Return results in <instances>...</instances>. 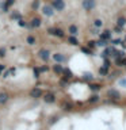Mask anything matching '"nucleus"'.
Wrapping results in <instances>:
<instances>
[{
    "label": "nucleus",
    "instance_id": "obj_5",
    "mask_svg": "<svg viewBox=\"0 0 126 130\" xmlns=\"http://www.w3.org/2000/svg\"><path fill=\"white\" fill-rule=\"evenodd\" d=\"M30 95H31V98H39L42 95V91L39 88H34L31 92H30Z\"/></svg>",
    "mask_w": 126,
    "mask_h": 130
},
{
    "label": "nucleus",
    "instance_id": "obj_14",
    "mask_svg": "<svg viewBox=\"0 0 126 130\" xmlns=\"http://www.w3.org/2000/svg\"><path fill=\"white\" fill-rule=\"evenodd\" d=\"M53 69H54L56 73H61V72H63V68H61V65H58V64H57V65H54V68H53Z\"/></svg>",
    "mask_w": 126,
    "mask_h": 130
},
{
    "label": "nucleus",
    "instance_id": "obj_15",
    "mask_svg": "<svg viewBox=\"0 0 126 130\" xmlns=\"http://www.w3.org/2000/svg\"><path fill=\"white\" fill-rule=\"evenodd\" d=\"M89 88L92 89V91H98V89H100V85H99V84H91Z\"/></svg>",
    "mask_w": 126,
    "mask_h": 130
},
{
    "label": "nucleus",
    "instance_id": "obj_19",
    "mask_svg": "<svg viewBox=\"0 0 126 130\" xmlns=\"http://www.w3.org/2000/svg\"><path fill=\"white\" fill-rule=\"evenodd\" d=\"M64 73H65V77H67V79H71V77H72V72L69 71V69H65Z\"/></svg>",
    "mask_w": 126,
    "mask_h": 130
},
{
    "label": "nucleus",
    "instance_id": "obj_8",
    "mask_svg": "<svg viewBox=\"0 0 126 130\" xmlns=\"http://www.w3.org/2000/svg\"><path fill=\"white\" fill-rule=\"evenodd\" d=\"M53 58H54L56 62H63V61H64V56H61V54H58V53H57V54L53 56Z\"/></svg>",
    "mask_w": 126,
    "mask_h": 130
},
{
    "label": "nucleus",
    "instance_id": "obj_9",
    "mask_svg": "<svg viewBox=\"0 0 126 130\" xmlns=\"http://www.w3.org/2000/svg\"><path fill=\"white\" fill-rule=\"evenodd\" d=\"M39 25H41V21H39L38 18H35V19L31 21V26H33V27H38Z\"/></svg>",
    "mask_w": 126,
    "mask_h": 130
},
{
    "label": "nucleus",
    "instance_id": "obj_28",
    "mask_svg": "<svg viewBox=\"0 0 126 130\" xmlns=\"http://www.w3.org/2000/svg\"><path fill=\"white\" fill-rule=\"evenodd\" d=\"M5 56V50L4 49H0V57H4Z\"/></svg>",
    "mask_w": 126,
    "mask_h": 130
},
{
    "label": "nucleus",
    "instance_id": "obj_2",
    "mask_svg": "<svg viewBox=\"0 0 126 130\" xmlns=\"http://www.w3.org/2000/svg\"><path fill=\"white\" fill-rule=\"evenodd\" d=\"M53 5H54V8H57V11H63L64 10V1L63 0H54V3H53Z\"/></svg>",
    "mask_w": 126,
    "mask_h": 130
},
{
    "label": "nucleus",
    "instance_id": "obj_20",
    "mask_svg": "<svg viewBox=\"0 0 126 130\" xmlns=\"http://www.w3.org/2000/svg\"><path fill=\"white\" fill-rule=\"evenodd\" d=\"M68 41L71 42L72 45H77V41H76V38H75V37H69V38H68Z\"/></svg>",
    "mask_w": 126,
    "mask_h": 130
},
{
    "label": "nucleus",
    "instance_id": "obj_22",
    "mask_svg": "<svg viewBox=\"0 0 126 130\" xmlns=\"http://www.w3.org/2000/svg\"><path fill=\"white\" fill-rule=\"evenodd\" d=\"M27 42H29L30 45H34V43H35V39H34L33 37H29L27 38Z\"/></svg>",
    "mask_w": 126,
    "mask_h": 130
},
{
    "label": "nucleus",
    "instance_id": "obj_24",
    "mask_svg": "<svg viewBox=\"0 0 126 130\" xmlns=\"http://www.w3.org/2000/svg\"><path fill=\"white\" fill-rule=\"evenodd\" d=\"M98 46H106V41L105 39H100V41L98 42Z\"/></svg>",
    "mask_w": 126,
    "mask_h": 130
},
{
    "label": "nucleus",
    "instance_id": "obj_33",
    "mask_svg": "<svg viewBox=\"0 0 126 130\" xmlns=\"http://www.w3.org/2000/svg\"><path fill=\"white\" fill-rule=\"evenodd\" d=\"M19 25H21V26H26V23L23 21H19Z\"/></svg>",
    "mask_w": 126,
    "mask_h": 130
},
{
    "label": "nucleus",
    "instance_id": "obj_3",
    "mask_svg": "<svg viewBox=\"0 0 126 130\" xmlns=\"http://www.w3.org/2000/svg\"><path fill=\"white\" fill-rule=\"evenodd\" d=\"M109 96L113 98V99H119L121 95H119V92H118L117 89H110L109 91Z\"/></svg>",
    "mask_w": 126,
    "mask_h": 130
},
{
    "label": "nucleus",
    "instance_id": "obj_29",
    "mask_svg": "<svg viewBox=\"0 0 126 130\" xmlns=\"http://www.w3.org/2000/svg\"><path fill=\"white\" fill-rule=\"evenodd\" d=\"M110 67V61L109 60H105V68H109Z\"/></svg>",
    "mask_w": 126,
    "mask_h": 130
},
{
    "label": "nucleus",
    "instance_id": "obj_32",
    "mask_svg": "<svg viewBox=\"0 0 126 130\" xmlns=\"http://www.w3.org/2000/svg\"><path fill=\"white\" fill-rule=\"evenodd\" d=\"M94 45H95V42H94V41H91V42H89V43H88V46H89V47H92Z\"/></svg>",
    "mask_w": 126,
    "mask_h": 130
},
{
    "label": "nucleus",
    "instance_id": "obj_17",
    "mask_svg": "<svg viewBox=\"0 0 126 130\" xmlns=\"http://www.w3.org/2000/svg\"><path fill=\"white\" fill-rule=\"evenodd\" d=\"M63 109L67 110V111H71V110H72V104H69V103H64V104H63Z\"/></svg>",
    "mask_w": 126,
    "mask_h": 130
},
{
    "label": "nucleus",
    "instance_id": "obj_1",
    "mask_svg": "<svg viewBox=\"0 0 126 130\" xmlns=\"http://www.w3.org/2000/svg\"><path fill=\"white\" fill-rule=\"evenodd\" d=\"M83 5H84V8L85 10H92L94 7H95V1L94 0H84V3H83Z\"/></svg>",
    "mask_w": 126,
    "mask_h": 130
},
{
    "label": "nucleus",
    "instance_id": "obj_12",
    "mask_svg": "<svg viewBox=\"0 0 126 130\" xmlns=\"http://www.w3.org/2000/svg\"><path fill=\"white\" fill-rule=\"evenodd\" d=\"M7 99H8L7 94H0V103H5V102H7Z\"/></svg>",
    "mask_w": 126,
    "mask_h": 130
},
{
    "label": "nucleus",
    "instance_id": "obj_25",
    "mask_svg": "<svg viewBox=\"0 0 126 130\" xmlns=\"http://www.w3.org/2000/svg\"><path fill=\"white\" fill-rule=\"evenodd\" d=\"M102 25H103V23H102V21H100V19H98V21H95V26H96V27H100Z\"/></svg>",
    "mask_w": 126,
    "mask_h": 130
},
{
    "label": "nucleus",
    "instance_id": "obj_11",
    "mask_svg": "<svg viewBox=\"0 0 126 130\" xmlns=\"http://www.w3.org/2000/svg\"><path fill=\"white\" fill-rule=\"evenodd\" d=\"M110 37H111L110 31H105V33H103V34L100 35V39H105V41H106V39H109Z\"/></svg>",
    "mask_w": 126,
    "mask_h": 130
},
{
    "label": "nucleus",
    "instance_id": "obj_7",
    "mask_svg": "<svg viewBox=\"0 0 126 130\" xmlns=\"http://www.w3.org/2000/svg\"><path fill=\"white\" fill-rule=\"evenodd\" d=\"M43 14L47 15V16H52V15H53V10H52V7L45 5V7H43Z\"/></svg>",
    "mask_w": 126,
    "mask_h": 130
},
{
    "label": "nucleus",
    "instance_id": "obj_30",
    "mask_svg": "<svg viewBox=\"0 0 126 130\" xmlns=\"http://www.w3.org/2000/svg\"><path fill=\"white\" fill-rule=\"evenodd\" d=\"M34 75H35V77H38V75H39V69H34Z\"/></svg>",
    "mask_w": 126,
    "mask_h": 130
},
{
    "label": "nucleus",
    "instance_id": "obj_34",
    "mask_svg": "<svg viewBox=\"0 0 126 130\" xmlns=\"http://www.w3.org/2000/svg\"><path fill=\"white\" fill-rule=\"evenodd\" d=\"M83 52H84V53H89V50H88V49H85V47H83Z\"/></svg>",
    "mask_w": 126,
    "mask_h": 130
},
{
    "label": "nucleus",
    "instance_id": "obj_31",
    "mask_svg": "<svg viewBox=\"0 0 126 130\" xmlns=\"http://www.w3.org/2000/svg\"><path fill=\"white\" fill-rule=\"evenodd\" d=\"M119 42H121V41H119V39H114V41H113V43H114V45H118Z\"/></svg>",
    "mask_w": 126,
    "mask_h": 130
},
{
    "label": "nucleus",
    "instance_id": "obj_13",
    "mask_svg": "<svg viewBox=\"0 0 126 130\" xmlns=\"http://www.w3.org/2000/svg\"><path fill=\"white\" fill-rule=\"evenodd\" d=\"M125 23H126V19H125V18H119V19H118V26H119V27H123V26H125Z\"/></svg>",
    "mask_w": 126,
    "mask_h": 130
},
{
    "label": "nucleus",
    "instance_id": "obj_23",
    "mask_svg": "<svg viewBox=\"0 0 126 130\" xmlns=\"http://www.w3.org/2000/svg\"><path fill=\"white\" fill-rule=\"evenodd\" d=\"M99 73H100V75H106V73H107V68H100V69H99Z\"/></svg>",
    "mask_w": 126,
    "mask_h": 130
},
{
    "label": "nucleus",
    "instance_id": "obj_18",
    "mask_svg": "<svg viewBox=\"0 0 126 130\" xmlns=\"http://www.w3.org/2000/svg\"><path fill=\"white\" fill-rule=\"evenodd\" d=\"M84 80L91 81V80H92V75H91V73H84Z\"/></svg>",
    "mask_w": 126,
    "mask_h": 130
},
{
    "label": "nucleus",
    "instance_id": "obj_16",
    "mask_svg": "<svg viewBox=\"0 0 126 130\" xmlns=\"http://www.w3.org/2000/svg\"><path fill=\"white\" fill-rule=\"evenodd\" d=\"M53 35H58V37H63L64 33H63V30H60V29H54V34Z\"/></svg>",
    "mask_w": 126,
    "mask_h": 130
},
{
    "label": "nucleus",
    "instance_id": "obj_4",
    "mask_svg": "<svg viewBox=\"0 0 126 130\" xmlns=\"http://www.w3.org/2000/svg\"><path fill=\"white\" fill-rule=\"evenodd\" d=\"M49 54H50V53H49L47 50H45V49L39 50V57H41V58L43 60V61H46V60L49 58Z\"/></svg>",
    "mask_w": 126,
    "mask_h": 130
},
{
    "label": "nucleus",
    "instance_id": "obj_27",
    "mask_svg": "<svg viewBox=\"0 0 126 130\" xmlns=\"http://www.w3.org/2000/svg\"><path fill=\"white\" fill-rule=\"evenodd\" d=\"M38 7H39V3H38V1H34V3H33V8L37 10Z\"/></svg>",
    "mask_w": 126,
    "mask_h": 130
},
{
    "label": "nucleus",
    "instance_id": "obj_35",
    "mask_svg": "<svg viewBox=\"0 0 126 130\" xmlns=\"http://www.w3.org/2000/svg\"><path fill=\"white\" fill-rule=\"evenodd\" d=\"M3 69H4V65H0V72L3 71Z\"/></svg>",
    "mask_w": 126,
    "mask_h": 130
},
{
    "label": "nucleus",
    "instance_id": "obj_26",
    "mask_svg": "<svg viewBox=\"0 0 126 130\" xmlns=\"http://www.w3.org/2000/svg\"><path fill=\"white\" fill-rule=\"evenodd\" d=\"M119 84H121L122 87H126V79H122V80H119Z\"/></svg>",
    "mask_w": 126,
    "mask_h": 130
},
{
    "label": "nucleus",
    "instance_id": "obj_6",
    "mask_svg": "<svg viewBox=\"0 0 126 130\" xmlns=\"http://www.w3.org/2000/svg\"><path fill=\"white\" fill-rule=\"evenodd\" d=\"M43 99H45V102H46V103H53V102L56 100V98H54V95H53V94H46Z\"/></svg>",
    "mask_w": 126,
    "mask_h": 130
},
{
    "label": "nucleus",
    "instance_id": "obj_10",
    "mask_svg": "<svg viewBox=\"0 0 126 130\" xmlns=\"http://www.w3.org/2000/svg\"><path fill=\"white\" fill-rule=\"evenodd\" d=\"M69 33H71L72 35H76V34H77V27H76L75 25H72L71 27H69Z\"/></svg>",
    "mask_w": 126,
    "mask_h": 130
},
{
    "label": "nucleus",
    "instance_id": "obj_21",
    "mask_svg": "<svg viewBox=\"0 0 126 130\" xmlns=\"http://www.w3.org/2000/svg\"><path fill=\"white\" fill-rule=\"evenodd\" d=\"M88 100H89V102H98V100H99V96H98V95H92V96L89 98Z\"/></svg>",
    "mask_w": 126,
    "mask_h": 130
}]
</instances>
